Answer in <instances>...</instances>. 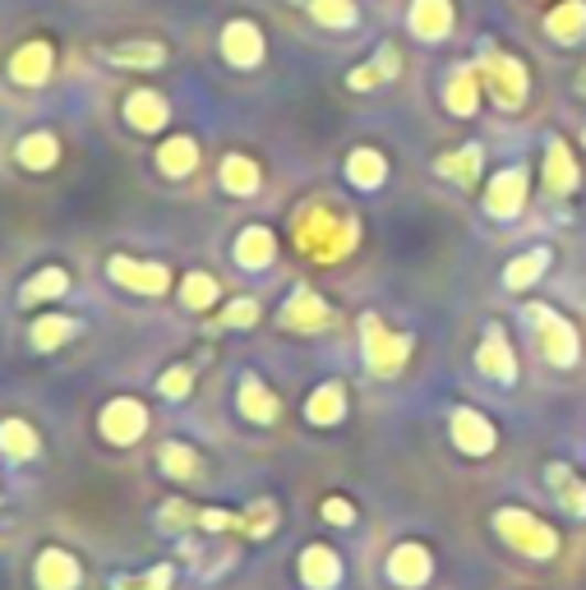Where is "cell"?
Returning <instances> with one entry per match:
<instances>
[{
	"mask_svg": "<svg viewBox=\"0 0 586 590\" xmlns=\"http://www.w3.org/2000/svg\"><path fill=\"white\" fill-rule=\"evenodd\" d=\"M545 33H550L554 42H564V46L582 42V37H586V6H582V0H564L558 10L545 14Z\"/></svg>",
	"mask_w": 586,
	"mask_h": 590,
	"instance_id": "17",
	"label": "cell"
},
{
	"mask_svg": "<svg viewBox=\"0 0 586 590\" xmlns=\"http://www.w3.org/2000/svg\"><path fill=\"white\" fill-rule=\"evenodd\" d=\"M148 429V410L135 401V397H116L107 410H102V433H107L111 443H135L139 433Z\"/></svg>",
	"mask_w": 586,
	"mask_h": 590,
	"instance_id": "7",
	"label": "cell"
},
{
	"mask_svg": "<svg viewBox=\"0 0 586 590\" xmlns=\"http://www.w3.org/2000/svg\"><path fill=\"white\" fill-rule=\"evenodd\" d=\"M190 383H194V374H190L185 365H175L171 374H162L158 388H162V397H185V393H190Z\"/></svg>",
	"mask_w": 586,
	"mask_h": 590,
	"instance_id": "43",
	"label": "cell"
},
{
	"mask_svg": "<svg viewBox=\"0 0 586 590\" xmlns=\"http://www.w3.org/2000/svg\"><path fill=\"white\" fill-rule=\"evenodd\" d=\"M38 586L42 590H74L79 586V562H74L65 549H46L38 558Z\"/></svg>",
	"mask_w": 586,
	"mask_h": 590,
	"instance_id": "16",
	"label": "cell"
},
{
	"mask_svg": "<svg viewBox=\"0 0 586 590\" xmlns=\"http://www.w3.org/2000/svg\"><path fill=\"white\" fill-rule=\"evenodd\" d=\"M181 300L190 304V310H209V304L217 300V281L209 272H190L185 287H181Z\"/></svg>",
	"mask_w": 586,
	"mask_h": 590,
	"instance_id": "38",
	"label": "cell"
},
{
	"mask_svg": "<svg viewBox=\"0 0 586 590\" xmlns=\"http://www.w3.org/2000/svg\"><path fill=\"white\" fill-rule=\"evenodd\" d=\"M522 203H526V171L508 167L503 175H494V185L486 194V208H490V217H518Z\"/></svg>",
	"mask_w": 586,
	"mask_h": 590,
	"instance_id": "9",
	"label": "cell"
},
{
	"mask_svg": "<svg viewBox=\"0 0 586 590\" xmlns=\"http://www.w3.org/2000/svg\"><path fill=\"white\" fill-rule=\"evenodd\" d=\"M70 332H74V319H61V314L38 319V323H33V346H38V351H56V346L70 342Z\"/></svg>",
	"mask_w": 586,
	"mask_h": 590,
	"instance_id": "36",
	"label": "cell"
},
{
	"mask_svg": "<svg viewBox=\"0 0 586 590\" xmlns=\"http://www.w3.org/2000/svg\"><path fill=\"white\" fill-rule=\"evenodd\" d=\"M439 175H448V181H457V185H476L480 148H457V152H448V158H439Z\"/></svg>",
	"mask_w": 586,
	"mask_h": 590,
	"instance_id": "33",
	"label": "cell"
},
{
	"mask_svg": "<svg viewBox=\"0 0 586 590\" xmlns=\"http://www.w3.org/2000/svg\"><path fill=\"white\" fill-rule=\"evenodd\" d=\"M444 101H448V111H452V116H476V101H480V69H471V65L452 69Z\"/></svg>",
	"mask_w": 586,
	"mask_h": 590,
	"instance_id": "19",
	"label": "cell"
},
{
	"mask_svg": "<svg viewBox=\"0 0 586 590\" xmlns=\"http://www.w3.org/2000/svg\"><path fill=\"white\" fill-rule=\"evenodd\" d=\"M347 175H351V185H361V190L384 185V175H388L384 152H374V148H355L351 158H347Z\"/></svg>",
	"mask_w": 586,
	"mask_h": 590,
	"instance_id": "23",
	"label": "cell"
},
{
	"mask_svg": "<svg viewBox=\"0 0 586 590\" xmlns=\"http://www.w3.org/2000/svg\"><path fill=\"white\" fill-rule=\"evenodd\" d=\"M0 452L14 461H29V457H38V433L23 420H6L0 425Z\"/></svg>",
	"mask_w": 586,
	"mask_h": 590,
	"instance_id": "30",
	"label": "cell"
},
{
	"mask_svg": "<svg viewBox=\"0 0 586 590\" xmlns=\"http://www.w3.org/2000/svg\"><path fill=\"white\" fill-rule=\"evenodd\" d=\"M254 319H259V304H254V300H236V304H226V310H222L226 328H249Z\"/></svg>",
	"mask_w": 586,
	"mask_h": 590,
	"instance_id": "42",
	"label": "cell"
},
{
	"mask_svg": "<svg viewBox=\"0 0 586 590\" xmlns=\"http://www.w3.org/2000/svg\"><path fill=\"white\" fill-rule=\"evenodd\" d=\"M347 416V388L342 383H323V388L310 397V406H305V420L310 425H338Z\"/></svg>",
	"mask_w": 586,
	"mask_h": 590,
	"instance_id": "21",
	"label": "cell"
},
{
	"mask_svg": "<svg viewBox=\"0 0 586 590\" xmlns=\"http://www.w3.org/2000/svg\"><path fill=\"white\" fill-rule=\"evenodd\" d=\"M222 185L232 194H241V199H249L254 190H259V167H254L249 158H226L222 162Z\"/></svg>",
	"mask_w": 586,
	"mask_h": 590,
	"instance_id": "34",
	"label": "cell"
},
{
	"mask_svg": "<svg viewBox=\"0 0 586 590\" xmlns=\"http://www.w3.org/2000/svg\"><path fill=\"white\" fill-rule=\"evenodd\" d=\"M545 268H550V249H531V254H522V259L508 264L503 281H508L513 291H522V287H531V281H536Z\"/></svg>",
	"mask_w": 586,
	"mask_h": 590,
	"instance_id": "35",
	"label": "cell"
},
{
	"mask_svg": "<svg viewBox=\"0 0 586 590\" xmlns=\"http://www.w3.org/2000/svg\"><path fill=\"white\" fill-rule=\"evenodd\" d=\"M545 185H550V194H573L577 190V162H573L568 143H558V139L545 152Z\"/></svg>",
	"mask_w": 586,
	"mask_h": 590,
	"instance_id": "20",
	"label": "cell"
},
{
	"mask_svg": "<svg viewBox=\"0 0 586 590\" xmlns=\"http://www.w3.org/2000/svg\"><path fill=\"white\" fill-rule=\"evenodd\" d=\"M65 287H70V277H65L61 268H42L38 277H29V281H23V304L56 300V296H65Z\"/></svg>",
	"mask_w": 586,
	"mask_h": 590,
	"instance_id": "32",
	"label": "cell"
},
{
	"mask_svg": "<svg viewBox=\"0 0 586 590\" xmlns=\"http://www.w3.org/2000/svg\"><path fill=\"white\" fill-rule=\"evenodd\" d=\"M494 526H499V535L508 545H513L518 554H531V558H550L554 549H558V535L545 526V522H536L531 512H518V507H503V512H494Z\"/></svg>",
	"mask_w": 586,
	"mask_h": 590,
	"instance_id": "2",
	"label": "cell"
},
{
	"mask_svg": "<svg viewBox=\"0 0 586 590\" xmlns=\"http://www.w3.org/2000/svg\"><path fill=\"white\" fill-rule=\"evenodd\" d=\"M305 6H310V14L323 23V29H351L355 23L351 0H305Z\"/></svg>",
	"mask_w": 586,
	"mask_h": 590,
	"instance_id": "37",
	"label": "cell"
},
{
	"mask_svg": "<svg viewBox=\"0 0 586 590\" xmlns=\"http://www.w3.org/2000/svg\"><path fill=\"white\" fill-rule=\"evenodd\" d=\"M486 84L494 93V101L503 111H518L526 97V69L518 56H503V51H490L486 56Z\"/></svg>",
	"mask_w": 586,
	"mask_h": 590,
	"instance_id": "5",
	"label": "cell"
},
{
	"mask_svg": "<svg viewBox=\"0 0 586 590\" xmlns=\"http://www.w3.org/2000/svg\"><path fill=\"white\" fill-rule=\"evenodd\" d=\"M107 272H111L116 287L139 291V296H162L171 287V272L162 264H139V259H125V254H116Z\"/></svg>",
	"mask_w": 586,
	"mask_h": 590,
	"instance_id": "6",
	"label": "cell"
},
{
	"mask_svg": "<svg viewBox=\"0 0 586 590\" xmlns=\"http://www.w3.org/2000/svg\"><path fill=\"white\" fill-rule=\"evenodd\" d=\"M406 23H412V33L420 42H439L452 29V0H416L412 19H406Z\"/></svg>",
	"mask_w": 586,
	"mask_h": 590,
	"instance_id": "13",
	"label": "cell"
},
{
	"mask_svg": "<svg viewBox=\"0 0 586 590\" xmlns=\"http://www.w3.org/2000/svg\"><path fill=\"white\" fill-rule=\"evenodd\" d=\"M355 240H361V226H355V217L347 213H333L328 203H310V208H300L296 217V245L310 254L315 264H338L347 259V254L355 249Z\"/></svg>",
	"mask_w": 586,
	"mask_h": 590,
	"instance_id": "1",
	"label": "cell"
},
{
	"mask_svg": "<svg viewBox=\"0 0 586 590\" xmlns=\"http://www.w3.org/2000/svg\"><path fill=\"white\" fill-rule=\"evenodd\" d=\"M388 572H393V581H402V586H420V581L429 577V554H425L420 545H402V549H393V558H388Z\"/></svg>",
	"mask_w": 586,
	"mask_h": 590,
	"instance_id": "25",
	"label": "cell"
},
{
	"mask_svg": "<svg viewBox=\"0 0 586 590\" xmlns=\"http://www.w3.org/2000/svg\"><path fill=\"white\" fill-rule=\"evenodd\" d=\"M171 586V568H152L143 577H120L111 581V590H167Z\"/></svg>",
	"mask_w": 586,
	"mask_h": 590,
	"instance_id": "41",
	"label": "cell"
},
{
	"mask_svg": "<svg viewBox=\"0 0 586 590\" xmlns=\"http://www.w3.org/2000/svg\"><path fill=\"white\" fill-rule=\"evenodd\" d=\"M241 410H245V416H249L254 425H273L283 406H277V397L264 388L259 378H245V383H241Z\"/></svg>",
	"mask_w": 586,
	"mask_h": 590,
	"instance_id": "28",
	"label": "cell"
},
{
	"mask_svg": "<svg viewBox=\"0 0 586 590\" xmlns=\"http://www.w3.org/2000/svg\"><path fill=\"white\" fill-rule=\"evenodd\" d=\"M526 319L541 328L536 337H541L545 361H550V365H558V369H573V365H577V355H582V342H577L573 323H568V319H558L554 310H545V304H531Z\"/></svg>",
	"mask_w": 586,
	"mask_h": 590,
	"instance_id": "3",
	"label": "cell"
},
{
	"mask_svg": "<svg viewBox=\"0 0 586 590\" xmlns=\"http://www.w3.org/2000/svg\"><path fill=\"white\" fill-rule=\"evenodd\" d=\"M273 254H277L273 230H264V226L241 230V240H236V259H241V268H264V264H273Z\"/></svg>",
	"mask_w": 586,
	"mask_h": 590,
	"instance_id": "24",
	"label": "cell"
},
{
	"mask_svg": "<svg viewBox=\"0 0 586 590\" xmlns=\"http://www.w3.org/2000/svg\"><path fill=\"white\" fill-rule=\"evenodd\" d=\"M222 56L232 61V65H241V69L259 65V61H264V37H259V29H254V23H245V19L226 23V29H222Z\"/></svg>",
	"mask_w": 586,
	"mask_h": 590,
	"instance_id": "8",
	"label": "cell"
},
{
	"mask_svg": "<svg viewBox=\"0 0 586 590\" xmlns=\"http://www.w3.org/2000/svg\"><path fill=\"white\" fill-rule=\"evenodd\" d=\"M51 65H56V56H51V42H29V46H19L14 56H10V79L23 84V88H38Z\"/></svg>",
	"mask_w": 586,
	"mask_h": 590,
	"instance_id": "12",
	"label": "cell"
},
{
	"mask_svg": "<svg viewBox=\"0 0 586 590\" xmlns=\"http://www.w3.org/2000/svg\"><path fill=\"white\" fill-rule=\"evenodd\" d=\"M125 120H130L135 130H143V135L162 130V125H167V101L152 88H139V93L125 97Z\"/></svg>",
	"mask_w": 586,
	"mask_h": 590,
	"instance_id": "15",
	"label": "cell"
},
{
	"mask_svg": "<svg viewBox=\"0 0 586 590\" xmlns=\"http://www.w3.org/2000/svg\"><path fill=\"white\" fill-rule=\"evenodd\" d=\"M476 365H480V374H490V378H499V383H513L518 378V361H513V346H508V337L494 328L486 342H480V351H476Z\"/></svg>",
	"mask_w": 586,
	"mask_h": 590,
	"instance_id": "14",
	"label": "cell"
},
{
	"mask_svg": "<svg viewBox=\"0 0 586 590\" xmlns=\"http://www.w3.org/2000/svg\"><path fill=\"white\" fill-rule=\"evenodd\" d=\"M323 517L333 522V526H351L355 512H351V503H342V498H328V503H323Z\"/></svg>",
	"mask_w": 586,
	"mask_h": 590,
	"instance_id": "45",
	"label": "cell"
},
{
	"mask_svg": "<svg viewBox=\"0 0 586 590\" xmlns=\"http://www.w3.org/2000/svg\"><path fill=\"white\" fill-rule=\"evenodd\" d=\"M56 158H61L56 135H29L19 143V162L29 171H51V167H56Z\"/></svg>",
	"mask_w": 586,
	"mask_h": 590,
	"instance_id": "29",
	"label": "cell"
},
{
	"mask_svg": "<svg viewBox=\"0 0 586 590\" xmlns=\"http://www.w3.org/2000/svg\"><path fill=\"white\" fill-rule=\"evenodd\" d=\"M162 526H167V530L199 526V512H194V507H185V503H167V507H162Z\"/></svg>",
	"mask_w": 586,
	"mask_h": 590,
	"instance_id": "44",
	"label": "cell"
},
{
	"mask_svg": "<svg viewBox=\"0 0 586 590\" xmlns=\"http://www.w3.org/2000/svg\"><path fill=\"white\" fill-rule=\"evenodd\" d=\"M162 471L175 475V480H190V475H199V457L185 443H167L162 448Z\"/></svg>",
	"mask_w": 586,
	"mask_h": 590,
	"instance_id": "39",
	"label": "cell"
},
{
	"mask_svg": "<svg viewBox=\"0 0 586 590\" xmlns=\"http://www.w3.org/2000/svg\"><path fill=\"white\" fill-rule=\"evenodd\" d=\"M550 484H554V494L558 503H564L573 517H586V484L568 471V466H550Z\"/></svg>",
	"mask_w": 586,
	"mask_h": 590,
	"instance_id": "31",
	"label": "cell"
},
{
	"mask_svg": "<svg viewBox=\"0 0 586 590\" xmlns=\"http://www.w3.org/2000/svg\"><path fill=\"white\" fill-rule=\"evenodd\" d=\"M338 554L333 549H323V545H310L300 554V577L305 586H315V590H333L338 586Z\"/></svg>",
	"mask_w": 586,
	"mask_h": 590,
	"instance_id": "18",
	"label": "cell"
},
{
	"mask_svg": "<svg viewBox=\"0 0 586 590\" xmlns=\"http://www.w3.org/2000/svg\"><path fill=\"white\" fill-rule=\"evenodd\" d=\"M273 526H277V507H273L268 498H259V503H254L245 517H241V535H254V540H264Z\"/></svg>",
	"mask_w": 586,
	"mask_h": 590,
	"instance_id": "40",
	"label": "cell"
},
{
	"mask_svg": "<svg viewBox=\"0 0 586 590\" xmlns=\"http://www.w3.org/2000/svg\"><path fill=\"white\" fill-rule=\"evenodd\" d=\"M402 69V56H397V46H384L379 56L370 61V65H361V69H351V88L355 93H365V88H374V84H384V79H393V74Z\"/></svg>",
	"mask_w": 586,
	"mask_h": 590,
	"instance_id": "26",
	"label": "cell"
},
{
	"mask_svg": "<svg viewBox=\"0 0 586 590\" xmlns=\"http://www.w3.org/2000/svg\"><path fill=\"white\" fill-rule=\"evenodd\" d=\"M158 167H162L167 175H175V181H181V175H190V171L199 167V143H194V139H185V135L167 139V143H162V152H158Z\"/></svg>",
	"mask_w": 586,
	"mask_h": 590,
	"instance_id": "27",
	"label": "cell"
},
{
	"mask_svg": "<svg viewBox=\"0 0 586 590\" xmlns=\"http://www.w3.org/2000/svg\"><path fill=\"white\" fill-rule=\"evenodd\" d=\"M582 139H586V135H582Z\"/></svg>",
	"mask_w": 586,
	"mask_h": 590,
	"instance_id": "46",
	"label": "cell"
},
{
	"mask_svg": "<svg viewBox=\"0 0 586 590\" xmlns=\"http://www.w3.org/2000/svg\"><path fill=\"white\" fill-rule=\"evenodd\" d=\"M361 342H365V365L379 378H393L406 365V355H412V342L397 337V332H388L374 314H365V323H361Z\"/></svg>",
	"mask_w": 586,
	"mask_h": 590,
	"instance_id": "4",
	"label": "cell"
},
{
	"mask_svg": "<svg viewBox=\"0 0 586 590\" xmlns=\"http://www.w3.org/2000/svg\"><path fill=\"white\" fill-rule=\"evenodd\" d=\"M107 61L125 65V69H152L167 61V46L162 42H120V46H107Z\"/></svg>",
	"mask_w": 586,
	"mask_h": 590,
	"instance_id": "22",
	"label": "cell"
},
{
	"mask_svg": "<svg viewBox=\"0 0 586 590\" xmlns=\"http://www.w3.org/2000/svg\"><path fill=\"white\" fill-rule=\"evenodd\" d=\"M283 323L296 328V332H323L328 323H333V310L310 291V287H300L291 300H287V310H283Z\"/></svg>",
	"mask_w": 586,
	"mask_h": 590,
	"instance_id": "11",
	"label": "cell"
},
{
	"mask_svg": "<svg viewBox=\"0 0 586 590\" xmlns=\"http://www.w3.org/2000/svg\"><path fill=\"white\" fill-rule=\"evenodd\" d=\"M452 443L462 448V452H471V457H486V452H494V425L480 416V410H457L452 416Z\"/></svg>",
	"mask_w": 586,
	"mask_h": 590,
	"instance_id": "10",
	"label": "cell"
}]
</instances>
